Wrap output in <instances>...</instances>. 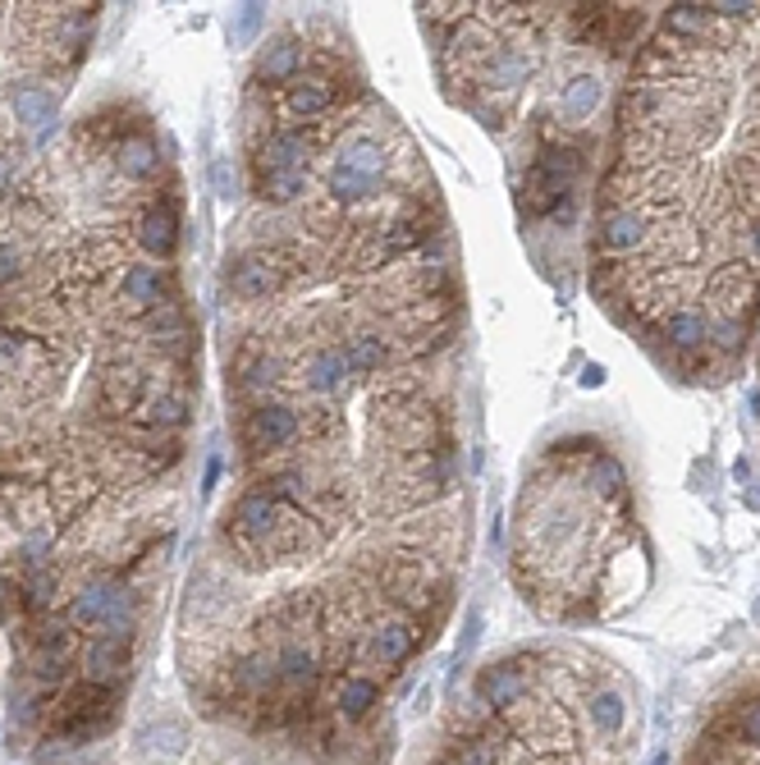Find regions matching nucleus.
<instances>
[{
	"label": "nucleus",
	"instance_id": "f257e3e1",
	"mask_svg": "<svg viewBox=\"0 0 760 765\" xmlns=\"http://www.w3.org/2000/svg\"><path fill=\"white\" fill-rule=\"evenodd\" d=\"M298 435V412L284 404H261L243 418V445L248 454H275Z\"/></svg>",
	"mask_w": 760,
	"mask_h": 765
},
{
	"label": "nucleus",
	"instance_id": "f03ea898",
	"mask_svg": "<svg viewBox=\"0 0 760 765\" xmlns=\"http://www.w3.org/2000/svg\"><path fill=\"white\" fill-rule=\"evenodd\" d=\"M225 280H230V289L238 298H266V294L280 289L284 271H280V261L271 252H243V257L230 261V275Z\"/></svg>",
	"mask_w": 760,
	"mask_h": 765
},
{
	"label": "nucleus",
	"instance_id": "7ed1b4c3",
	"mask_svg": "<svg viewBox=\"0 0 760 765\" xmlns=\"http://www.w3.org/2000/svg\"><path fill=\"white\" fill-rule=\"evenodd\" d=\"M10 111L24 128H33V134H47V128L56 124V115H60V97L47 83L24 78V83L10 87Z\"/></svg>",
	"mask_w": 760,
	"mask_h": 765
},
{
	"label": "nucleus",
	"instance_id": "20e7f679",
	"mask_svg": "<svg viewBox=\"0 0 760 765\" xmlns=\"http://www.w3.org/2000/svg\"><path fill=\"white\" fill-rule=\"evenodd\" d=\"M280 518H284V505H280L275 491H253V495H243L234 505V522H238L243 536H261L266 541L275 532Z\"/></svg>",
	"mask_w": 760,
	"mask_h": 765
},
{
	"label": "nucleus",
	"instance_id": "39448f33",
	"mask_svg": "<svg viewBox=\"0 0 760 765\" xmlns=\"http://www.w3.org/2000/svg\"><path fill=\"white\" fill-rule=\"evenodd\" d=\"M641 238H646V215L628 211V207H610L605 221L596 230V244L605 252H633V248H641Z\"/></svg>",
	"mask_w": 760,
	"mask_h": 765
},
{
	"label": "nucleus",
	"instance_id": "423d86ee",
	"mask_svg": "<svg viewBox=\"0 0 760 765\" xmlns=\"http://www.w3.org/2000/svg\"><path fill=\"white\" fill-rule=\"evenodd\" d=\"M138 244L156 257H170L179 244V207L174 202H151L138 221Z\"/></svg>",
	"mask_w": 760,
	"mask_h": 765
},
{
	"label": "nucleus",
	"instance_id": "0eeeda50",
	"mask_svg": "<svg viewBox=\"0 0 760 765\" xmlns=\"http://www.w3.org/2000/svg\"><path fill=\"white\" fill-rule=\"evenodd\" d=\"M257 165H261V174H275V170H307V134H294V128H275V134L257 147Z\"/></svg>",
	"mask_w": 760,
	"mask_h": 765
},
{
	"label": "nucleus",
	"instance_id": "6e6552de",
	"mask_svg": "<svg viewBox=\"0 0 760 765\" xmlns=\"http://www.w3.org/2000/svg\"><path fill=\"white\" fill-rule=\"evenodd\" d=\"M344 377H353L348 362H344V348H317L303 367V385L311 395H334L344 385Z\"/></svg>",
	"mask_w": 760,
	"mask_h": 765
},
{
	"label": "nucleus",
	"instance_id": "1a4fd4ad",
	"mask_svg": "<svg viewBox=\"0 0 760 765\" xmlns=\"http://www.w3.org/2000/svg\"><path fill=\"white\" fill-rule=\"evenodd\" d=\"M334 106V87L326 78H294L289 83V111L294 115H307V120H317L326 115Z\"/></svg>",
	"mask_w": 760,
	"mask_h": 765
},
{
	"label": "nucleus",
	"instance_id": "9d476101",
	"mask_svg": "<svg viewBox=\"0 0 760 765\" xmlns=\"http://www.w3.org/2000/svg\"><path fill=\"white\" fill-rule=\"evenodd\" d=\"M298 55H303V51H298V41H294V37L271 41V47H261V51H257V78H271V83L294 78Z\"/></svg>",
	"mask_w": 760,
	"mask_h": 765
},
{
	"label": "nucleus",
	"instance_id": "9b49d317",
	"mask_svg": "<svg viewBox=\"0 0 760 765\" xmlns=\"http://www.w3.org/2000/svg\"><path fill=\"white\" fill-rule=\"evenodd\" d=\"M120 170L128 174V180H156V174H161V151H156L151 138L133 134L120 147Z\"/></svg>",
	"mask_w": 760,
	"mask_h": 765
},
{
	"label": "nucleus",
	"instance_id": "f8f14e48",
	"mask_svg": "<svg viewBox=\"0 0 760 765\" xmlns=\"http://www.w3.org/2000/svg\"><path fill=\"white\" fill-rule=\"evenodd\" d=\"M166 289H170V275L166 271H156V267H128L124 271V298L138 303V308H156Z\"/></svg>",
	"mask_w": 760,
	"mask_h": 765
},
{
	"label": "nucleus",
	"instance_id": "ddd939ff",
	"mask_svg": "<svg viewBox=\"0 0 760 765\" xmlns=\"http://www.w3.org/2000/svg\"><path fill=\"white\" fill-rule=\"evenodd\" d=\"M706 335H710V325L697 312H674L664 321V344L678 348V354H697V348H706Z\"/></svg>",
	"mask_w": 760,
	"mask_h": 765
},
{
	"label": "nucleus",
	"instance_id": "4468645a",
	"mask_svg": "<svg viewBox=\"0 0 760 765\" xmlns=\"http://www.w3.org/2000/svg\"><path fill=\"white\" fill-rule=\"evenodd\" d=\"M334 165L353 170V174H367V180H380V170H385V151H380L376 138H348Z\"/></svg>",
	"mask_w": 760,
	"mask_h": 765
},
{
	"label": "nucleus",
	"instance_id": "2eb2a0df",
	"mask_svg": "<svg viewBox=\"0 0 760 765\" xmlns=\"http://www.w3.org/2000/svg\"><path fill=\"white\" fill-rule=\"evenodd\" d=\"M596 106H600V83L583 74V78H573L564 87V106H559V111H564L568 124H583V120L596 115Z\"/></svg>",
	"mask_w": 760,
	"mask_h": 765
},
{
	"label": "nucleus",
	"instance_id": "dca6fc26",
	"mask_svg": "<svg viewBox=\"0 0 760 765\" xmlns=\"http://www.w3.org/2000/svg\"><path fill=\"white\" fill-rule=\"evenodd\" d=\"M527 74H531V60H527V51H500L495 60H490V87L495 92H513V87H523L527 83Z\"/></svg>",
	"mask_w": 760,
	"mask_h": 765
},
{
	"label": "nucleus",
	"instance_id": "f3484780",
	"mask_svg": "<svg viewBox=\"0 0 760 765\" xmlns=\"http://www.w3.org/2000/svg\"><path fill=\"white\" fill-rule=\"evenodd\" d=\"M710 24H714L710 5H674V10H664V33L669 37H701V33H710Z\"/></svg>",
	"mask_w": 760,
	"mask_h": 765
},
{
	"label": "nucleus",
	"instance_id": "a211bd4d",
	"mask_svg": "<svg viewBox=\"0 0 760 765\" xmlns=\"http://www.w3.org/2000/svg\"><path fill=\"white\" fill-rule=\"evenodd\" d=\"M261 198L266 202H298L307 193V170H275V174H261Z\"/></svg>",
	"mask_w": 760,
	"mask_h": 765
},
{
	"label": "nucleus",
	"instance_id": "6ab92c4d",
	"mask_svg": "<svg viewBox=\"0 0 760 765\" xmlns=\"http://www.w3.org/2000/svg\"><path fill=\"white\" fill-rule=\"evenodd\" d=\"M147 427L156 431H179V427H188V399L184 395H156L147 404Z\"/></svg>",
	"mask_w": 760,
	"mask_h": 765
},
{
	"label": "nucleus",
	"instance_id": "aec40b11",
	"mask_svg": "<svg viewBox=\"0 0 760 765\" xmlns=\"http://www.w3.org/2000/svg\"><path fill=\"white\" fill-rule=\"evenodd\" d=\"M385 358H390V348H385V340H380V335H353V340L344 344L348 371H376Z\"/></svg>",
	"mask_w": 760,
	"mask_h": 765
},
{
	"label": "nucleus",
	"instance_id": "412c9836",
	"mask_svg": "<svg viewBox=\"0 0 760 765\" xmlns=\"http://www.w3.org/2000/svg\"><path fill=\"white\" fill-rule=\"evenodd\" d=\"M591 472H596V482H600V491H605V495H614V499L628 495V472H623V464H618L614 454L596 449L591 454Z\"/></svg>",
	"mask_w": 760,
	"mask_h": 765
},
{
	"label": "nucleus",
	"instance_id": "4be33fe9",
	"mask_svg": "<svg viewBox=\"0 0 760 765\" xmlns=\"http://www.w3.org/2000/svg\"><path fill=\"white\" fill-rule=\"evenodd\" d=\"M147 331L161 335V344H170L188 331V317L179 312V303H156V308H147Z\"/></svg>",
	"mask_w": 760,
	"mask_h": 765
},
{
	"label": "nucleus",
	"instance_id": "5701e85b",
	"mask_svg": "<svg viewBox=\"0 0 760 765\" xmlns=\"http://www.w3.org/2000/svg\"><path fill=\"white\" fill-rule=\"evenodd\" d=\"M376 184H380V180H367V174H353V170H340V165L330 170V193H334L340 202H363V198H371Z\"/></svg>",
	"mask_w": 760,
	"mask_h": 765
},
{
	"label": "nucleus",
	"instance_id": "b1692460",
	"mask_svg": "<svg viewBox=\"0 0 760 765\" xmlns=\"http://www.w3.org/2000/svg\"><path fill=\"white\" fill-rule=\"evenodd\" d=\"M211 188H216L220 202H234V198H238V174H234V165H230L225 157L211 161Z\"/></svg>",
	"mask_w": 760,
	"mask_h": 765
},
{
	"label": "nucleus",
	"instance_id": "393cba45",
	"mask_svg": "<svg viewBox=\"0 0 760 765\" xmlns=\"http://www.w3.org/2000/svg\"><path fill=\"white\" fill-rule=\"evenodd\" d=\"M261 18H266V10H261V5H243V10H238V18L230 24V37L238 41V47H248V41L257 37V28H261Z\"/></svg>",
	"mask_w": 760,
	"mask_h": 765
},
{
	"label": "nucleus",
	"instance_id": "a878e982",
	"mask_svg": "<svg viewBox=\"0 0 760 765\" xmlns=\"http://www.w3.org/2000/svg\"><path fill=\"white\" fill-rule=\"evenodd\" d=\"M216 482H220V454H211V458H207V477H203V491H211Z\"/></svg>",
	"mask_w": 760,
	"mask_h": 765
},
{
	"label": "nucleus",
	"instance_id": "bb28decb",
	"mask_svg": "<svg viewBox=\"0 0 760 765\" xmlns=\"http://www.w3.org/2000/svg\"><path fill=\"white\" fill-rule=\"evenodd\" d=\"M14 280V252L10 248H0V284Z\"/></svg>",
	"mask_w": 760,
	"mask_h": 765
},
{
	"label": "nucleus",
	"instance_id": "cd10ccee",
	"mask_svg": "<svg viewBox=\"0 0 760 765\" xmlns=\"http://www.w3.org/2000/svg\"><path fill=\"white\" fill-rule=\"evenodd\" d=\"M10 180H14V157H0V193L10 188Z\"/></svg>",
	"mask_w": 760,
	"mask_h": 765
},
{
	"label": "nucleus",
	"instance_id": "c85d7f7f",
	"mask_svg": "<svg viewBox=\"0 0 760 765\" xmlns=\"http://www.w3.org/2000/svg\"><path fill=\"white\" fill-rule=\"evenodd\" d=\"M751 248H756V257H760V225L751 230Z\"/></svg>",
	"mask_w": 760,
	"mask_h": 765
}]
</instances>
